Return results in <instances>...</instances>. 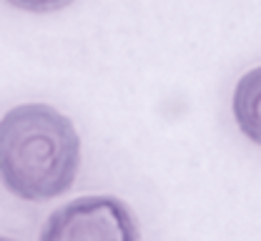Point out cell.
<instances>
[{"mask_svg": "<svg viewBox=\"0 0 261 241\" xmlns=\"http://www.w3.org/2000/svg\"><path fill=\"white\" fill-rule=\"evenodd\" d=\"M81 136L48 103H23L0 118V181L23 201H50L75 183Z\"/></svg>", "mask_w": 261, "mask_h": 241, "instance_id": "obj_1", "label": "cell"}, {"mask_svg": "<svg viewBox=\"0 0 261 241\" xmlns=\"http://www.w3.org/2000/svg\"><path fill=\"white\" fill-rule=\"evenodd\" d=\"M40 241H138V224L116 196H78L45 219Z\"/></svg>", "mask_w": 261, "mask_h": 241, "instance_id": "obj_2", "label": "cell"}, {"mask_svg": "<svg viewBox=\"0 0 261 241\" xmlns=\"http://www.w3.org/2000/svg\"><path fill=\"white\" fill-rule=\"evenodd\" d=\"M233 118L239 131L261 146V66L239 78L233 91Z\"/></svg>", "mask_w": 261, "mask_h": 241, "instance_id": "obj_3", "label": "cell"}, {"mask_svg": "<svg viewBox=\"0 0 261 241\" xmlns=\"http://www.w3.org/2000/svg\"><path fill=\"white\" fill-rule=\"evenodd\" d=\"M5 3L25 13H56V10L68 8L75 0H5Z\"/></svg>", "mask_w": 261, "mask_h": 241, "instance_id": "obj_4", "label": "cell"}, {"mask_svg": "<svg viewBox=\"0 0 261 241\" xmlns=\"http://www.w3.org/2000/svg\"><path fill=\"white\" fill-rule=\"evenodd\" d=\"M0 241H18V239H10V236H3V234H0Z\"/></svg>", "mask_w": 261, "mask_h": 241, "instance_id": "obj_5", "label": "cell"}]
</instances>
